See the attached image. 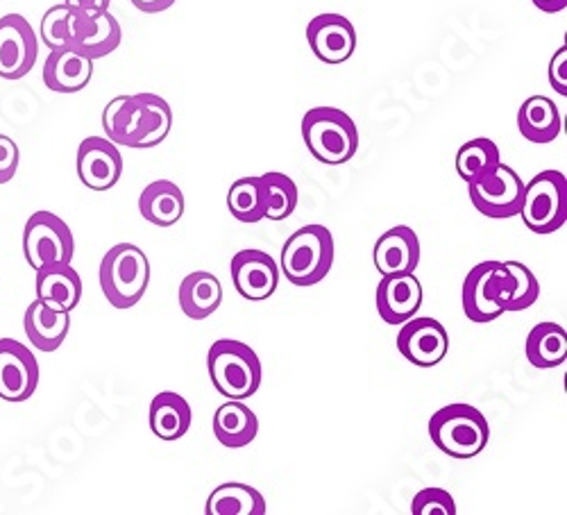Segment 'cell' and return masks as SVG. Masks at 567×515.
Returning a JSON list of instances; mask_svg holds the SVG:
<instances>
[{
    "instance_id": "obj_1",
    "label": "cell",
    "mask_w": 567,
    "mask_h": 515,
    "mask_svg": "<svg viewBox=\"0 0 567 515\" xmlns=\"http://www.w3.org/2000/svg\"><path fill=\"white\" fill-rule=\"evenodd\" d=\"M105 136L125 148H155L166 142L173 127L171 105L157 93L116 96L103 112Z\"/></svg>"
},
{
    "instance_id": "obj_2",
    "label": "cell",
    "mask_w": 567,
    "mask_h": 515,
    "mask_svg": "<svg viewBox=\"0 0 567 515\" xmlns=\"http://www.w3.org/2000/svg\"><path fill=\"white\" fill-rule=\"evenodd\" d=\"M334 237L324 225H305L281 246V268L289 282L300 289L320 285L334 266Z\"/></svg>"
},
{
    "instance_id": "obj_3",
    "label": "cell",
    "mask_w": 567,
    "mask_h": 515,
    "mask_svg": "<svg viewBox=\"0 0 567 515\" xmlns=\"http://www.w3.org/2000/svg\"><path fill=\"white\" fill-rule=\"evenodd\" d=\"M430 439L443 454L465 461L486 450L491 441V425L477 406L456 402L432 415Z\"/></svg>"
},
{
    "instance_id": "obj_4",
    "label": "cell",
    "mask_w": 567,
    "mask_h": 515,
    "mask_svg": "<svg viewBox=\"0 0 567 515\" xmlns=\"http://www.w3.org/2000/svg\"><path fill=\"white\" fill-rule=\"evenodd\" d=\"M207 370L214 389L227 400L252 398L264 378L259 354L234 339H220L209 348Z\"/></svg>"
},
{
    "instance_id": "obj_5",
    "label": "cell",
    "mask_w": 567,
    "mask_h": 515,
    "mask_svg": "<svg viewBox=\"0 0 567 515\" xmlns=\"http://www.w3.org/2000/svg\"><path fill=\"white\" fill-rule=\"evenodd\" d=\"M302 138L309 153L327 166L348 164L359 151V127L339 107H311L302 119Z\"/></svg>"
},
{
    "instance_id": "obj_6",
    "label": "cell",
    "mask_w": 567,
    "mask_h": 515,
    "mask_svg": "<svg viewBox=\"0 0 567 515\" xmlns=\"http://www.w3.org/2000/svg\"><path fill=\"white\" fill-rule=\"evenodd\" d=\"M101 289L114 309H132L146 296L151 285V261L134 244L110 248L99 270Z\"/></svg>"
},
{
    "instance_id": "obj_7",
    "label": "cell",
    "mask_w": 567,
    "mask_h": 515,
    "mask_svg": "<svg viewBox=\"0 0 567 515\" xmlns=\"http://www.w3.org/2000/svg\"><path fill=\"white\" fill-rule=\"evenodd\" d=\"M511 275L504 261H482L472 268L461 289V305L467 320L477 325H488L506 313Z\"/></svg>"
},
{
    "instance_id": "obj_8",
    "label": "cell",
    "mask_w": 567,
    "mask_h": 515,
    "mask_svg": "<svg viewBox=\"0 0 567 515\" xmlns=\"http://www.w3.org/2000/svg\"><path fill=\"white\" fill-rule=\"evenodd\" d=\"M527 229L534 234H554L567 223V179L560 171H543L525 184L523 207Z\"/></svg>"
},
{
    "instance_id": "obj_9",
    "label": "cell",
    "mask_w": 567,
    "mask_h": 515,
    "mask_svg": "<svg viewBox=\"0 0 567 515\" xmlns=\"http://www.w3.org/2000/svg\"><path fill=\"white\" fill-rule=\"evenodd\" d=\"M23 255L34 270L45 264H71L75 241L69 223L53 212H34L23 227Z\"/></svg>"
},
{
    "instance_id": "obj_10",
    "label": "cell",
    "mask_w": 567,
    "mask_h": 515,
    "mask_svg": "<svg viewBox=\"0 0 567 515\" xmlns=\"http://www.w3.org/2000/svg\"><path fill=\"white\" fill-rule=\"evenodd\" d=\"M470 203L486 218H513L523 207L525 182L511 166L499 164L491 175L467 182Z\"/></svg>"
},
{
    "instance_id": "obj_11",
    "label": "cell",
    "mask_w": 567,
    "mask_h": 515,
    "mask_svg": "<svg viewBox=\"0 0 567 515\" xmlns=\"http://www.w3.org/2000/svg\"><path fill=\"white\" fill-rule=\"evenodd\" d=\"M395 346L409 363L417 368H434L450 352V334L441 320L413 316L402 322Z\"/></svg>"
},
{
    "instance_id": "obj_12",
    "label": "cell",
    "mask_w": 567,
    "mask_h": 515,
    "mask_svg": "<svg viewBox=\"0 0 567 515\" xmlns=\"http://www.w3.org/2000/svg\"><path fill=\"white\" fill-rule=\"evenodd\" d=\"M39 58V39L30 21L21 14L0 19V78H25Z\"/></svg>"
},
{
    "instance_id": "obj_13",
    "label": "cell",
    "mask_w": 567,
    "mask_h": 515,
    "mask_svg": "<svg viewBox=\"0 0 567 515\" xmlns=\"http://www.w3.org/2000/svg\"><path fill=\"white\" fill-rule=\"evenodd\" d=\"M78 177L91 192H110L123 177V157L107 136H86L78 148Z\"/></svg>"
},
{
    "instance_id": "obj_14",
    "label": "cell",
    "mask_w": 567,
    "mask_h": 515,
    "mask_svg": "<svg viewBox=\"0 0 567 515\" xmlns=\"http://www.w3.org/2000/svg\"><path fill=\"white\" fill-rule=\"evenodd\" d=\"M39 361L30 348L14 339H0V398L25 402L39 387Z\"/></svg>"
},
{
    "instance_id": "obj_15",
    "label": "cell",
    "mask_w": 567,
    "mask_h": 515,
    "mask_svg": "<svg viewBox=\"0 0 567 515\" xmlns=\"http://www.w3.org/2000/svg\"><path fill=\"white\" fill-rule=\"evenodd\" d=\"M309 49L322 64H343L357 51V30L343 14H318L307 25Z\"/></svg>"
},
{
    "instance_id": "obj_16",
    "label": "cell",
    "mask_w": 567,
    "mask_h": 515,
    "mask_svg": "<svg viewBox=\"0 0 567 515\" xmlns=\"http://www.w3.org/2000/svg\"><path fill=\"white\" fill-rule=\"evenodd\" d=\"M234 289L250 302L268 300L279 285V266L264 250H241L229 264Z\"/></svg>"
},
{
    "instance_id": "obj_17",
    "label": "cell",
    "mask_w": 567,
    "mask_h": 515,
    "mask_svg": "<svg viewBox=\"0 0 567 515\" xmlns=\"http://www.w3.org/2000/svg\"><path fill=\"white\" fill-rule=\"evenodd\" d=\"M123 41L121 23L107 12H75L73 17V39L71 49L89 60H103L112 55Z\"/></svg>"
},
{
    "instance_id": "obj_18",
    "label": "cell",
    "mask_w": 567,
    "mask_h": 515,
    "mask_svg": "<svg viewBox=\"0 0 567 515\" xmlns=\"http://www.w3.org/2000/svg\"><path fill=\"white\" fill-rule=\"evenodd\" d=\"M422 285L415 272L384 275L377 287V313L386 325H402L422 307Z\"/></svg>"
},
{
    "instance_id": "obj_19",
    "label": "cell",
    "mask_w": 567,
    "mask_h": 515,
    "mask_svg": "<svg viewBox=\"0 0 567 515\" xmlns=\"http://www.w3.org/2000/svg\"><path fill=\"white\" fill-rule=\"evenodd\" d=\"M420 239L417 234L409 225H395L389 231H384L374 244L372 261L374 268L384 275H402V272H415L420 266Z\"/></svg>"
},
{
    "instance_id": "obj_20",
    "label": "cell",
    "mask_w": 567,
    "mask_h": 515,
    "mask_svg": "<svg viewBox=\"0 0 567 515\" xmlns=\"http://www.w3.org/2000/svg\"><path fill=\"white\" fill-rule=\"evenodd\" d=\"M34 291L37 300L71 313L82 300V277L69 261L45 264L37 268Z\"/></svg>"
},
{
    "instance_id": "obj_21",
    "label": "cell",
    "mask_w": 567,
    "mask_h": 515,
    "mask_svg": "<svg viewBox=\"0 0 567 515\" xmlns=\"http://www.w3.org/2000/svg\"><path fill=\"white\" fill-rule=\"evenodd\" d=\"M25 337L39 352H55L69 337L71 313L62 309H53L41 300H34L25 309L23 318Z\"/></svg>"
},
{
    "instance_id": "obj_22",
    "label": "cell",
    "mask_w": 567,
    "mask_h": 515,
    "mask_svg": "<svg viewBox=\"0 0 567 515\" xmlns=\"http://www.w3.org/2000/svg\"><path fill=\"white\" fill-rule=\"evenodd\" d=\"M93 78V60L80 55L71 45L51 51L43 64V84L55 93H78Z\"/></svg>"
},
{
    "instance_id": "obj_23",
    "label": "cell",
    "mask_w": 567,
    "mask_h": 515,
    "mask_svg": "<svg viewBox=\"0 0 567 515\" xmlns=\"http://www.w3.org/2000/svg\"><path fill=\"white\" fill-rule=\"evenodd\" d=\"M259 434L257 413L244 400H227L214 413V436L227 450H241Z\"/></svg>"
},
{
    "instance_id": "obj_24",
    "label": "cell",
    "mask_w": 567,
    "mask_h": 515,
    "mask_svg": "<svg viewBox=\"0 0 567 515\" xmlns=\"http://www.w3.org/2000/svg\"><path fill=\"white\" fill-rule=\"evenodd\" d=\"M179 307L186 318L205 320L218 311L223 302V287L220 279L209 270H194L188 272L177 291Z\"/></svg>"
},
{
    "instance_id": "obj_25",
    "label": "cell",
    "mask_w": 567,
    "mask_h": 515,
    "mask_svg": "<svg viewBox=\"0 0 567 515\" xmlns=\"http://www.w3.org/2000/svg\"><path fill=\"white\" fill-rule=\"evenodd\" d=\"M151 432L162 441H179L188 430H192L194 411L179 393L175 391H162L153 398L151 411Z\"/></svg>"
},
{
    "instance_id": "obj_26",
    "label": "cell",
    "mask_w": 567,
    "mask_h": 515,
    "mask_svg": "<svg viewBox=\"0 0 567 515\" xmlns=\"http://www.w3.org/2000/svg\"><path fill=\"white\" fill-rule=\"evenodd\" d=\"M186 200L179 186L171 179L151 182L138 198V212L157 227H173L182 220Z\"/></svg>"
},
{
    "instance_id": "obj_27",
    "label": "cell",
    "mask_w": 567,
    "mask_h": 515,
    "mask_svg": "<svg viewBox=\"0 0 567 515\" xmlns=\"http://www.w3.org/2000/svg\"><path fill=\"white\" fill-rule=\"evenodd\" d=\"M517 130L532 144H551L563 132V119L556 103L547 96H532L517 110Z\"/></svg>"
},
{
    "instance_id": "obj_28",
    "label": "cell",
    "mask_w": 567,
    "mask_h": 515,
    "mask_svg": "<svg viewBox=\"0 0 567 515\" xmlns=\"http://www.w3.org/2000/svg\"><path fill=\"white\" fill-rule=\"evenodd\" d=\"M268 506L264 495L239 482H229L218 488L207 497L205 513L207 515H266Z\"/></svg>"
},
{
    "instance_id": "obj_29",
    "label": "cell",
    "mask_w": 567,
    "mask_h": 515,
    "mask_svg": "<svg viewBox=\"0 0 567 515\" xmlns=\"http://www.w3.org/2000/svg\"><path fill=\"white\" fill-rule=\"evenodd\" d=\"M527 361L534 368H558L567 359V332L558 322H538L527 337Z\"/></svg>"
},
{
    "instance_id": "obj_30",
    "label": "cell",
    "mask_w": 567,
    "mask_h": 515,
    "mask_svg": "<svg viewBox=\"0 0 567 515\" xmlns=\"http://www.w3.org/2000/svg\"><path fill=\"white\" fill-rule=\"evenodd\" d=\"M502 164V155L493 138L480 136L463 144L456 153V173L467 184L491 175Z\"/></svg>"
},
{
    "instance_id": "obj_31",
    "label": "cell",
    "mask_w": 567,
    "mask_h": 515,
    "mask_svg": "<svg viewBox=\"0 0 567 515\" xmlns=\"http://www.w3.org/2000/svg\"><path fill=\"white\" fill-rule=\"evenodd\" d=\"M227 209L241 223H259L266 218V194L259 177L236 179L227 192Z\"/></svg>"
},
{
    "instance_id": "obj_32",
    "label": "cell",
    "mask_w": 567,
    "mask_h": 515,
    "mask_svg": "<svg viewBox=\"0 0 567 515\" xmlns=\"http://www.w3.org/2000/svg\"><path fill=\"white\" fill-rule=\"evenodd\" d=\"M264 184V194H266V218L268 220H287L300 200L298 184L279 171H268L259 175Z\"/></svg>"
},
{
    "instance_id": "obj_33",
    "label": "cell",
    "mask_w": 567,
    "mask_h": 515,
    "mask_svg": "<svg viewBox=\"0 0 567 515\" xmlns=\"http://www.w3.org/2000/svg\"><path fill=\"white\" fill-rule=\"evenodd\" d=\"M508 275H511V287H508V300H506V311H525L534 307L540 298V282L525 266L523 261H504Z\"/></svg>"
},
{
    "instance_id": "obj_34",
    "label": "cell",
    "mask_w": 567,
    "mask_h": 515,
    "mask_svg": "<svg viewBox=\"0 0 567 515\" xmlns=\"http://www.w3.org/2000/svg\"><path fill=\"white\" fill-rule=\"evenodd\" d=\"M73 17L75 10L69 8L66 3L51 8L41 19V39L49 45L51 51L64 49V45H71L73 39Z\"/></svg>"
},
{
    "instance_id": "obj_35",
    "label": "cell",
    "mask_w": 567,
    "mask_h": 515,
    "mask_svg": "<svg viewBox=\"0 0 567 515\" xmlns=\"http://www.w3.org/2000/svg\"><path fill=\"white\" fill-rule=\"evenodd\" d=\"M411 513L413 515H456V502L445 488H422L415 493L411 502Z\"/></svg>"
},
{
    "instance_id": "obj_36",
    "label": "cell",
    "mask_w": 567,
    "mask_h": 515,
    "mask_svg": "<svg viewBox=\"0 0 567 515\" xmlns=\"http://www.w3.org/2000/svg\"><path fill=\"white\" fill-rule=\"evenodd\" d=\"M19 159H21L19 146L10 136L0 134V184H8L10 179H14L19 171Z\"/></svg>"
},
{
    "instance_id": "obj_37",
    "label": "cell",
    "mask_w": 567,
    "mask_h": 515,
    "mask_svg": "<svg viewBox=\"0 0 567 515\" xmlns=\"http://www.w3.org/2000/svg\"><path fill=\"white\" fill-rule=\"evenodd\" d=\"M567 49L565 45H560V49L554 53L551 62H549V71H547V78H549V84L556 93H560V96H567Z\"/></svg>"
},
{
    "instance_id": "obj_38",
    "label": "cell",
    "mask_w": 567,
    "mask_h": 515,
    "mask_svg": "<svg viewBox=\"0 0 567 515\" xmlns=\"http://www.w3.org/2000/svg\"><path fill=\"white\" fill-rule=\"evenodd\" d=\"M69 8H73L75 12H89V14H96V12H107L112 0H64Z\"/></svg>"
},
{
    "instance_id": "obj_39",
    "label": "cell",
    "mask_w": 567,
    "mask_h": 515,
    "mask_svg": "<svg viewBox=\"0 0 567 515\" xmlns=\"http://www.w3.org/2000/svg\"><path fill=\"white\" fill-rule=\"evenodd\" d=\"M130 3L144 14H159V12L171 10L177 0H130Z\"/></svg>"
},
{
    "instance_id": "obj_40",
    "label": "cell",
    "mask_w": 567,
    "mask_h": 515,
    "mask_svg": "<svg viewBox=\"0 0 567 515\" xmlns=\"http://www.w3.org/2000/svg\"><path fill=\"white\" fill-rule=\"evenodd\" d=\"M532 3L545 14H558L567 8V0H532Z\"/></svg>"
}]
</instances>
